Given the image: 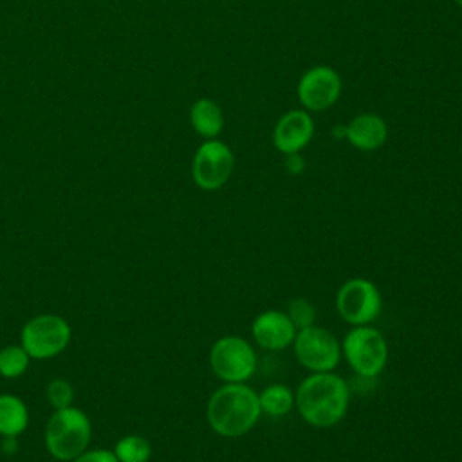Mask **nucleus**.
<instances>
[{"label":"nucleus","instance_id":"nucleus-16","mask_svg":"<svg viewBox=\"0 0 462 462\" xmlns=\"http://www.w3.org/2000/svg\"><path fill=\"white\" fill-rule=\"evenodd\" d=\"M258 401L262 413H267L271 417H282L294 408V392L282 383H274L262 390Z\"/></svg>","mask_w":462,"mask_h":462},{"label":"nucleus","instance_id":"nucleus-24","mask_svg":"<svg viewBox=\"0 0 462 462\" xmlns=\"http://www.w3.org/2000/svg\"><path fill=\"white\" fill-rule=\"evenodd\" d=\"M332 134H334V137L345 139V135H346V125H336V126L332 128Z\"/></svg>","mask_w":462,"mask_h":462},{"label":"nucleus","instance_id":"nucleus-25","mask_svg":"<svg viewBox=\"0 0 462 462\" xmlns=\"http://www.w3.org/2000/svg\"><path fill=\"white\" fill-rule=\"evenodd\" d=\"M455 2H457V5L462 9V0H455Z\"/></svg>","mask_w":462,"mask_h":462},{"label":"nucleus","instance_id":"nucleus-7","mask_svg":"<svg viewBox=\"0 0 462 462\" xmlns=\"http://www.w3.org/2000/svg\"><path fill=\"white\" fill-rule=\"evenodd\" d=\"M337 314L350 325L372 323L383 309V298L377 285L366 278L346 280L336 294Z\"/></svg>","mask_w":462,"mask_h":462},{"label":"nucleus","instance_id":"nucleus-1","mask_svg":"<svg viewBox=\"0 0 462 462\" xmlns=\"http://www.w3.org/2000/svg\"><path fill=\"white\" fill-rule=\"evenodd\" d=\"M350 388L334 372H316L305 377L294 395L301 419L314 428L337 424L348 410Z\"/></svg>","mask_w":462,"mask_h":462},{"label":"nucleus","instance_id":"nucleus-2","mask_svg":"<svg viewBox=\"0 0 462 462\" xmlns=\"http://www.w3.org/2000/svg\"><path fill=\"white\" fill-rule=\"evenodd\" d=\"M262 415L258 393L244 383H227L215 390L208 401L206 417L211 430L235 439L254 428Z\"/></svg>","mask_w":462,"mask_h":462},{"label":"nucleus","instance_id":"nucleus-8","mask_svg":"<svg viewBox=\"0 0 462 462\" xmlns=\"http://www.w3.org/2000/svg\"><path fill=\"white\" fill-rule=\"evenodd\" d=\"M235 168L233 150L220 139H206L193 155L191 177L204 191L220 189Z\"/></svg>","mask_w":462,"mask_h":462},{"label":"nucleus","instance_id":"nucleus-20","mask_svg":"<svg viewBox=\"0 0 462 462\" xmlns=\"http://www.w3.org/2000/svg\"><path fill=\"white\" fill-rule=\"evenodd\" d=\"M47 401L54 410H61L72 406L74 388L67 379H52L47 384Z\"/></svg>","mask_w":462,"mask_h":462},{"label":"nucleus","instance_id":"nucleus-13","mask_svg":"<svg viewBox=\"0 0 462 462\" xmlns=\"http://www.w3.org/2000/svg\"><path fill=\"white\" fill-rule=\"evenodd\" d=\"M345 139L361 152H374L386 143L388 125L381 116L363 112L346 123Z\"/></svg>","mask_w":462,"mask_h":462},{"label":"nucleus","instance_id":"nucleus-14","mask_svg":"<svg viewBox=\"0 0 462 462\" xmlns=\"http://www.w3.org/2000/svg\"><path fill=\"white\" fill-rule=\"evenodd\" d=\"M189 123L200 137L217 139L224 128L222 106L209 97H199L189 106Z\"/></svg>","mask_w":462,"mask_h":462},{"label":"nucleus","instance_id":"nucleus-19","mask_svg":"<svg viewBox=\"0 0 462 462\" xmlns=\"http://www.w3.org/2000/svg\"><path fill=\"white\" fill-rule=\"evenodd\" d=\"M287 316L292 321V325L298 330H301V328H307V327L314 325V321H316V309H314V305L309 300L294 298V300L289 301Z\"/></svg>","mask_w":462,"mask_h":462},{"label":"nucleus","instance_id":"nucleus-9","mask_svg":"<svg viewBox=\"0 0 462 462\" xmlns=\"http://www.w3.org/2000/svg\"><path fill=\"white\" fill-rule=\"evenodd\" d=\"M294 354L301 366L309 372H334L341 359V346L337 337L321 327L310 325L301 328L294 337Z\"/></svg>","mask_w":462,"mask_h":462},{"label":"nucleus","instance_id":"nucleus-12","mask_svg":"<svg viewBox=\"0 0 462 462\" xmlns=\"http://www.w3.org/2000/svg\"><path fill=\"white\" fill-rule=\"evenodd\" d=\"M251 332L254 341L265 350H282L296 337V327L289 319L287 312L276 309L260 312L251 325Z\"/></svg>","mask_w":462,"mask_h":462},{"label":"nucleus","instance_id":"nucleus-11","mask_svg":"<svg viewBox=\"0 0 462 462\" xmlns=\"http://www.w3.org/2000/svg\"><path fill=\"white\" fill-rule=\"evenodd\" d=\"M314 135V119L305 108H292L280 116L273 128V144L283 153H300Z\"/></svg>","mask_w":462,"mask_h":462},{"label":"nucleus","instance_id":"nucleus-10","mask_svg":"<svg viewBox=\"0 0 462 462\" xmlns=\"http://www.w3.org/2000/svg\"><path fill=\"white\" fill-rule=\"evenodd\" d=\"M341 88L343 81L336 69L328 65H314L301 74L296 94L307 112H321L336 105Z\"/></svg>","mask_w":462,"mask_h":462},{"label":"nucleus","instance_id":"nucleus-18","mask_svg":"<svg viewBox=\"0 0 462 462\" xmlns=\"http://www.w3.org/2000/svg\"><path fill=\"white\" fill-rule=\"evenodd\" d=\"M29 354L22 345H7L0 350V375L7 379L20 377L29 368Z\"/></svg>","mask_w":462,"mask_h":462},{"label":"nucleus","instance_id":"nucleus-15","mask_svg":"<svg viewBox=\"0 0 462 462\" xmlns=\"http://www.w3.org/2000/svg\"><path fill=\"white\" fill-rule=\"evenodd\" d=\"M29 424L25 402L13 393H0V435L18 437Z\"/></svg>","mask_w":462,"mask_h":462},{"label":"nucleus","instance_id":"nucleus-6","mask_svg":"<svg viewBox=\"0 0 462 462\" xmlns=\"http://www.w3.org/2000/svg\"><path fill=\"white\" fill-rule=\"evenodd\" d=\"M213 374L224 383H244L256 370V354L240 336H224L209 350Z\"/></svg>","mask_w":462,"mask_h":462},{"label":"nucleus","instance_id":"nucleus-22","mask_svg":"<svg viewBox=\"0 0 462 462\" xmlns=\"http://www.w3.org/2000/svg\"><path fill=\"white\" fill-rule=\"evenodd\" d=\"M285 170L292 175H300L305 170V161L300 153H289L285 155Z\"/></svg>","mask_w":462,"mask_h":462},{"label":"nucleus","instance_id":"nucleus-17","mask_svg":"<svg viewBox=\"0 0 462 462\" xmlns=\"http://www.w3.org/2000/svg\"><path fill=\"white\" fill-rule=\"evenodd\" d=\"M112 451L119 462H148L152 457V446L141 435L121 437Z\"/></svg>","mask_w":462,"mask_h":462},{"label":"nucleus","instance_id":"nucleus-23","mask_svg":"<svg viewBox=\"0 0 462 462\" xmlns=\"http://www.w3.org/2000/svg\"><path fill=\"white\" fill-rule=\"evenodd\" d=\"M16 437H4V442H2V449L4 453L7 455H13L16 451Z\"/></svg>","mask_w":462,"mask_h":462},{"label":"nucleus","instance_id":"nucleus-5","mask_svg":"<svg viewBox=\"0 0 462 462\" xmlns=\"http://www.w3.org/2000/svg\"><path fill=\"white\" fill-rule=\"evenodd\" d=\"M70 334V325L61 316L40 314L23 325L20 345L31 359H51L67 348Z\"/></svg>","mask_w":462,"mask_h":462},{"label":"nucleus","instance_id":"nucleus-4","mask_svg":"<svg viewBox=\"0 0 462 462\" xmlns=\"http://www.w3.org/2000/svg\"><path fill=\"white\" fill-rule=\"evenodd\" d=\"M341 352L350 368L361 377L379 375L388 363V345L384 336L370 327L357 325L343 339Z\"/></svg>","mask_w":462,"mask_h":462},{"label":"nucleus","instance_id":"nucleus-3","mask_svg":"<svg viewBox=\"0 0 462 462\" xmlns=\"http://www.w3.org/2000/svg\"><path fill=\"white\" fill-rule=\"evenodd\" d=\"M92 428L87 413L76 406L54 410L45 426V446L58 460H74L90 442Z\"/></svg>","mask_w":462,"mask_h":462},{"label":"nucleus","instance_id":"nucleus-21","mask_svg":"<svg viewBox=\"0 0 462 462\" xmlns=\"http://www.w3.org/2000/svg\"><path fill=\"white\" fill-rule=\"evenodd\" d=\"M70 462H119L110 449H85Z\"/></svg>","mask_w":462,"mask_h":462}]
</instances>
